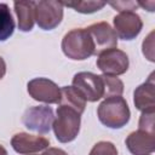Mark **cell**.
Returning <instances> with one entry per match:
<instances>
[{"label": "cell", "mask_w": 155, "mask_h": 155, "mask_svg": "<svg viewBox=\"0 0 155 155\" xmlns=\"http://www.w3.org/2000/svg\"><path fill=\"white\" fill-rule=\"evenodd\" d=\"M99 121L113 130L122 128L130 121L131 111L126 99L121 96L105 98L97 108Z\"/></svg>", "instance_id": "1"}, {"label": "cell", "mask_w": 155, "mask_h": 155, "mask_svg": "<svg viewBox=\"0 0 155 155\" xmlns=\"http://www.w3.org/2000/svg\"><path fill=\"white\" fill-rule=\"evenodd\" d=\"M63 53L74 61H84L93 56L94 47L86 28H75L68 31L61 44Z\"/></svg>", "instance_id": "2"}, {"label": "cell", "mask_w": 155, "mask_h": 155, "mask_svg": "<svg viewBox=\"0 0 155 155\" xmlns=\"http://www.w3.org/2000/svg\"><path fill=\"white\" fill-rule=\"evenodd\" d=\"M56 114L57 115L52 124L56 138L61 143L73 142L80 132L81 115L74 109L64 105H59Z\"/></svg>", "instance_id": "3"}, {"label": "cell", "mask_w": 155, "mask_h": 155, "mask_svg": "<svg viewBox=\"0 0 155 155\" xmlns=\"http://www.w3.org/2000/svg\"><path fill=\"white\" fill-rule=\"evenodd\" d=\"M63 19V4L53 0L35 1V22L42 30H52Z\"/></svg>", "instance_id": "4"}, {"label": "cell", "mask_w": 155, "mask_h": 155, "mask_svg": "<svg viewBox=\"0 0 155 155\" xmlns=\"http://www.w3.org/2000/svg\"><path fill=\"white\" fill-rule=\"evenodd\" d=\"M53 120V110L48 105L30 107L24 111L22 116L23 125L28 130L38 132L40 134H46L51 131Z\"/></svg>", "instance_id": "5"}, {"label": "cell", "mask_w": 155, "mask_h": 155, "mask_svg": "<svg viewBox=\"0 0 155 155\" xmlns=\"http://www.w3.org/2000/svg\"><path fill=\"white\" fill-rule=\"evenodd\" d=\"M73 87H75L86 102H97L103 98L104 87L102 75L91 71L76 73L73 78Z\"/></svg>", "instance_id": "6"}, {"label": "cell", "mask_w": 155, "mask_h": 155, "mask_svg": "<svg viewBox=\"0 0 155 155\" xmlns=\"http://www.w3.org/2000/svg\"><path fill=\"white\" fill-rule=\"evenodd\" d=\"M96 64L104 75L119 76L127 71L130 67V61L126 52L115 47L98 54Z\"/></svg>", "instance_id": "7"}, {"label": "cell", "mask_w": 155, "mask_h": 155, "mask_svg": "<svg viewBox=\"0 0 155 155\" xmlns=\"http://www.w3.org/2000/svg\"><path fill=\"white\" fill-rule=\"evenodd\" d=\"M27 91L29 96L41 103L56 104L61 99V88L56 82L46 78H35L27 84Z\"/></svg>", "instance_id": "8"}, {"label": "cell", "mask_w": 155, "mask_h": 155, "mask_svg": "<svg viewBox=\"0 0 155 155\" xmlns=\"http://www.w3.org/2000/svg\"><path fill=\"white\" fill-rule=\"evenodd\" d=\"M114 31L122 40L136 39L143 28V21L134 11H124L113 18Z\"/></svg>", "instance_id": "9"}, {"label": "cell", "mask_w": 155, "mask_h": 155, "mask_svg": "<svg viewBox=\"0 0 155 155\" xmlns=\"http://www.w3.org/2000/svg\"><path fill=\"white\" fill-rule=\"evenodd\" d=\"M86 30L88 31L93 42L94 56H98L102 52L110 48H115L117 46V36L109 23L97 22L88 25Z\"/></svg>", "instance_id": "10"}, {"label": "cell", "mask_w": 155, "mask_h": 155, "mask_svg": "<svg viewBox=\"0 0 155 155\" xmlns=\"http://www.w3.org/2000/svg\"><path fill=\"white\" fill-rule=\"evenodd\" d=\"M11 145L18 154L30 155L45 150L50 145V140L42 136H34L25 132L16 133L11 138Z\"/></svg>", "instance_id": "11"}, {"label": "cell", "mask_w": 155, "mask_h": 155, "mask_svg": "<svg viewBox=\"0 0 155 155\" xmlns=\"http://www.w3.org/2000/svg\"><path fill=\"white\" fill-rule=\"evenodd\" d=\"M125 143L132 155H151L155 150V133L133 131L127 136Z\"/></svg>", "instance_id": "12"}, {"label": "cell", "mask_w": 155, "mask_h": 155, "mask_svg": "<svg viewBox=\"0 0 155 155\" xmlns=\"http://www.w3.org/2000/svg\"><path fill=\"white\" fill-rule=\"evenodd\" d=\"M134 107L143 111H155V82L154 74H150L149 79L136 87L133 92Z\"/></svg>", "instance_id": "13"}, {"label": "cell", "mask_w": 155, "mask_h": 155, "mask_svg": "<svg viewBox=\"0 0 155 155\" xmlns=\"http://www.w3.org/2000/svg\"><path fill=\"white\" fill-rule=\"evenodd\" d=\"M15 12L18 19V29L28 33L35 23V1H15Z\"/></svg>", "instance_id": "14"}, {"label": "cell", "mask_w": 155, "mask_h": 155, "mask_svg": "<svg viewBox=\"0 0 155 155\" xmlns=\"http://www.w3.org/2000/svg\"><path fill=\"white\" fill-rule=\"evenodd\" d=\"M59 105H64L68 108L74 109L80 115L85 111L86 101L80 94V92L73 86H63L61 88V99Z\"/></svg>", "instance_id": "15"}, {"label": "cell", "mask_w": 155, "mask_h": 155, "mask_svg": "<svg viewBox=\"0 0 155 155\" xmlns=\"http://www.w3.org/2000/svg\"><path fill=\"white\" fill-rule=\"evenodd\" d=\"M15 31V21L10 7L5 2H0V41H6Z\"/></svg>", "instance_id": "16"}, {"label": "cell", "mask_w": 155, "mask_h": 155, "mask_svg": "<svg viewBox=\"0 0 155 155\" xmlns=\"http://www.w3.org/2000/svg\"><path fill=\"white\" fill-rule=\"evenodd\" d=\"M103 79V87H104V94L103 98L109 97H116L122 96L124 93V82L117 76H110V75H102Z\"/></svg>", "instance_id": "17"}, {"label": "cell", "mask_w": 155, "mask_h": 155, "mask_svg": "<svg viewBox=\"0 0 155 155\" xmlns=\"http://www.w3.org/2000/svg\"><path fill=\"white\" fill-rule=\"evenodd\" d=\"M63 6L71 7L76 12L87 15V13H93L102 10L105 6V2L104 1H78V2H67V4H63Z\"/></svg>", "instance_id": "18"}, {"label": "cell", "mask_w": 155, "mask_h": 155, "mask_svg": "<svg viewBox=\"0 0 155 155\" xmlns=\"http://www.w3.org/2000/svg\"><path fill=\"white\" fill-rule=\"evenodd\" d=\"M88 155H119L116 147L108 140H101L96 143Z\"/></svg>", "instance_id": "19"}, {"label": "cell", "mask_w": 155, "mask_h": 155, "mask_svg": "<svg viewBox=\"0 0 155 155\" xmlns=\"http://www.w3.org/2000/svg\"><path fill=\"white\" fill-rule=\"evenodd\" d=\"M154 115H155V111H143L139 117V122H138L139 130L155 133L154 132Z\"/></svg>", "instance_id": "20"}, {"label": "cell", "mask_w": 155, "mask_h": 155, "mask_svg": "<svg viewBox=\"0 0 155 155\" xmlns=\"http://www.w3.org/2000/svg\"><path fill=\"white\" fill-rule=\"evenodd\" d=\"M153 36H154V31H151L149 35H148V38L143 41V54L150 61V62H154L155 59H154V50H153V47H154V41H153Z\"/></svg>", "instance_id": "21"}, {"label": "cell", "mask_w": 155, "mask_h": 155, "mask_svg": "<svg viewBox=\"0 0 155 155\" xmlns=\"http://www.w3.org/2000/svg\"><path fill=\"white\" fill-rule=\"evenodd\" d=\"M110 5L113 7H115L119 12H124V11H133L134 7L138 6L137 2H132V1H119V2H110Z\"/></svg>", "instance_id": "22"}, {"label": "cell", "mask_w": 155, "mask_h": 155, "mask_svg": "<svg viewBox=\"0 0 155 155\" xmlns=\"http://www.w3.org/2000/svg\"><path fill=\"white\" fill-rule=\"evenodd\" d=\"M42 155H69L65 150L61 149V148H54V147H48L47 149H45V151L42 153Z\"/></svg>", "instance_id": "23"}, {"label": "cell", "mask_w": 155, "mask_h": 155, "mask_svg": "<svg viewBox=\"0 0 155 155\" xmlns=\"http://www.w3.org/2000/svg\"><path fill=\"white\" fill-rule=\"evenodd\" d=\"M5 74H6V63H5L4 58L0 56V80L5 76Z\"/></svg>", "instance_id": "24"}, {"label": "cell", "mask_w": 155, "mask_h": 155, "mask_svg": "<svg viewBox=\"0 0 155 155\" xmlns=\"http://www.w3.org/2000/svg\"><path fill=\"white\" fill-rule=\"evenodd\" d=\"M0 155H7V150L0 144Z\"/></svg>", "instance_id": "25"}]
</instances>
